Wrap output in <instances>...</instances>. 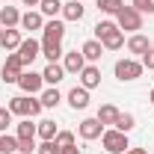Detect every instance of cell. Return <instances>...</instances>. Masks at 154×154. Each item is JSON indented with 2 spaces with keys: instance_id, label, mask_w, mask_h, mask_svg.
Returning <instances> with one entry per match:
<instances>
[{
  "instance_id": "cell-26",
  "label": "cell",
  "mask_w": 154,
  "mask_h": 154,
  "mask_svg": "<svg viewBox=\"0 0 154 154\" xmlns=\"http://www.w3.org/2000/svg\"><path fill=\"white\" fill-rule=\"evenodd\" d=\"M42 57L48 62H59L62 57V45H51V42H42Z\"/></svg>"
},
{
  "instance_id": "cell-20",
  "label": "cell",
  "mask_w": 154,
  "mask_h": 154,
  "mask_svg": "<svg viewBox=\"0 0 154 154\" xmlns=\"http://www.w3.org/2000/svg\"><path fill=\"white\" fill-rule=\"evenodd\" d=\"M86 15V6L80 3V0H68V3H62V18L65 21H80Z\"/></svg>"
},
{
  "instance_id": "cell-34",
  "label": "cell",
  "mask_w": 154,
  "mask_h": 154,
  "mask_svg": "<svg viewBox=\"0 0 154 154\" xmlns=\"http://www.w3.org/2000/svg\"><path fill=\"white\" fill-rule=\"evenodd\" d=\"M139 62H142V68H148V71H154V48H148L142 57H139Z\"/></svg>"
},
{
  "instance_id": "cell-38",
  "label": "cell",
  "mask_w": 154,
  "mask_h": 154,
  "mask_svg": "<svg viewBox=\"0 0 154 154\" xmlns=\"http://www.w3.org/2000/svg\"><path fill=\"white\" fill-rule=\"evenodd\" d=\"M148 101H151V107H154V89H151V95H148Z\"/></svg>"
},
{
  "instance_id": "cell-18",
  "label": "cell",
  "mask_w": 154,
  "mask_h": 154,
  "mask_svg": "<svg viewBox=\"0 0 154 154\" xmlns=\"http://www.w3.org/2000/svg\"><path fill=\"white\" fill-rule=\"evenodd\" d=\"M125 45H128V51H131L134 57H142V54H145V51L151 48V42H148V36H142V33H134V36L128 38Z\"/></svg>"
},
{
  "instance_id": "cell-31",
  "label": "cell",
  "mask_w": 154,
  "mask_h": 154,
  "mask_svg": "<svg viewBox=\"0 0 154 154\" xmlns=\"http://www.w3.org/2000/svg\"><path fill=\"white\" fill-rule=\"evenodd\" d=\"M36 154H62V148H59L54 139H45V142L36 148Z\"/></svg>"
},
{
  "instance_id": "cell-32",
  "label": "cell",
  "mask_w": 154,
  "mask_h": 154,
  "mask_svg": "<svg viewBox=\"0 0 154 154\" xmlns=\"http://www.w3.org/2000/svg\"><path fill=\"white\" fill-rule=\"evenodd\" d=\"M131 6H134L136 12H148V15H154V0H131Z\"/></svg>"
},
{
  "instance_id": "cell-2",
  "label": "cell",
  "mask_w": 154,
  "mask_h": 154,
  "mask_svg": "<svg viewBox=\"0 0 154 154\" xmlns=\"http://www.w3.org/2000/svg\"><path fill=\"white\" fill-rule=\"evenodd\" d=\"M9 110H12V116L33 119V116H38L45 107H42V101L33 98V95H18V98H9Z\"/></svg>"
},
{
  "instance_id": "cell-27",
  "label": "cell",
  "mask_w": 154,
  "mask_h": 154,
  "mask_svg": "<svg viewBox=\"0 0 154 154\" xmlns=\"http://www.w3.org/2000/svg\"><path fill=\"white\" fill-rule=\"evenodd\" d=\"M15 136H18V139H36V125H33L30 119H24L18 128H15Z\"/></svg>"
},
{
  "instance_id": "cell-15",
  "label": "cell",
  "mask_w": 154,
  "mask_h": 154,
  "mask_svg": "<svg viewBox=\"0 0 154 154\" xmlns=\"http://www.w3.org/2000/svg\"><path fill=\"white\" fill-rule=\"evenodd\" d=\"M0 27H3V30L21 27V12L15 6H0Z\"/></svg>"
},
{
  "instance_id": "cell-6",
  "label": "cell",
  "mask_w": 154,
  "mask_h": 154,
  "mask_svg": "<svg viewBox=\"0 0 154 154\" xmlns=\"http://www.w3.org/2000/svg\"><path fill=\"white\" fill-rule=\"evenodd\" d=\"M24 74V62H21L18 54H9L6 62H3V68H0V80L3 83H18V77Z\"/></svg>"
},
{
  "instance_id": "cell-7",
  "label": "cell",
  "mask_w": 154,
  "mask_h": 154,
  "mask_svg": "<svg viewBox=\"0 0 154 154\" xmlns=\"http://www.w3.org/2000/svg\"><path fill=\"white\" fill-rule=\"evenodd\" d=\"M15 54L21 57L24 68H27V65H33V59H36V57H42V42H38V38H33V36L24 38V42L18 45V51H15Z\"/></svg>"
},
{
  "instance_id": "cell-10",
  "label": "cell",
  "mask_w": 154,
  "mask_h": 154,
  "mask_svg": "<svg viewBox=\"0 0 154 154\" xmlns=\"http://www.w3.org/2000/svg\"><path fill=\"white\" fill-rule=\"evenodd\" d=\"M42 42H51V45H62V36H65V24L62 21H57V18H51L45 27H42Z\"/></svg>"
},
{
  "instance_id": "cell-14",
  "label": "cell",
  "mask_w": 154,
  "mask_h": 154,
  "mask_svg": "<svg viewBox=\"0 0 154 154\" xmlns=\"http://www.w3.org/2000/svg\"><path fill=\"white\" fill-rule=\"evenodd\" d=\"M62 77H65L62 62H48V65H45V71H42V80H45L48 86H57V83H62Z\"/></svg>"
},
{
  "instance_id": "cell-35",
  "label": "cell",
  "mask_w": 154,
  "mask_h": 154,
  "mask_svg": "<svg viewBox=\"0 0 154 154\" xmlns=\"http://www.w3.org/2000/svg\"><path fill=\"white\" fill-rule=\"evenodd\" d=\"M62 154H80V148H77V145H71V148H62Z\"/></svg>"
},
{
  "instance_id": "cell-22",
  "label": "cell",
  "mask_w": 154,
  "mask_h": 154,
  "mask_svg": "<svg viewBox=\"0 0 154 154\" xmlns=\"http://www.w3.org/2000/svg\"><path fill=\"white\" fill-rule=\"evenodd\" d=\"M59 134V128H57V122H51V119H45V122H38L36 125V136L45 142V139H57Z\"/></svg>"
},
{
  "instance_id": "cell-16",
  "label": "cell",
  "mask_w": 154,
  "mask_h": 154,
  "mask_svg": "<svg viewBox=\"0 0 154 154\" xmlns=\"http://www.w3.org/2000/svg\"><path fill=\"white\" fill-rule=\"evenodd\" d=\"M21 42H24L21 30H18V27H12V30H3V36H0V48L12 54V51H18V45H21Z\"/></svg>"
},
{
  "instance_id": "cell-30",
  "label": "cell",
  "mask_w": 154,
  "mask_h": 154,
  "mask_svg": "<svg viewBox=\"0 0 154 154\" xmlns=\"http://www.w3.org/2000/svg\"><path fill=\"white\" fill-rule=\"evenodd\" d=\"M54 142H57L59 148H71V145H74V134H71V131H59Z\"/></svg>"
},
{
  "instance_id": "cell-36",
  "label": "cell",
  "mask_w": 154,
  "mask_h": 154,
  "mask_svg": "<svg viewBox=\"0 0 154 154\" xmlns=\"http://www.w3.org/2000/svg\"><path fill=\"white\" fill-rule=\"evenodd\" d=\"M125 154H148V151H145V148H128Z\"/></svg>"
},
{
  "instance_id": "cell-40",
  "label": "cell",
  "mask_w": 154,
  "mask_h": 154,
  "mask_svg": "<svg viewBox=\"0 0 154 154\" xmlns=\"http://www.w3.org/2000/svg\"><path fill=\"white\" fill-rule=\"evenodd\" d=\"M15 154H24V151H15Z\"/></svg>"
},
{
  "instance_id": "cell-11",
  "label": "cell",
  "mask_w": 154,
  "mask_h": 154,
  "mask_svg": "<svg viewBox=\"0 0 154 154\" xmlns=\"http://www.w3.org/2000/svg\"><path fill=\"white\" fill-rule=\"evenodd\" d=\"M62 68H65V74H80L83 68H86V59L80 51H68V54H62Z\"/></svg>"
},
{
  "instance_id": "cell-17",
  "label": "cell",
  "mask_w": 154,
  "mask_h": 154,
  "mask_svg": "<svg viewBox=\"0 0 154 154\" xmlns=\"http://www.w3.org/2000/svg\"><path fill=\"white\" fill-rule=\"evenodd\" d=\"M45 27V15L42 12H36V9H27L24 15H21V30H42Z\"/></svg>"
},
{
  "instance_id": "cell-4",
  "label": "cell",
  "mask_w": 154,
  "mask_h": 154,
  "mask_svg": "<svg viewBox=\"0 0 154 154\" xmlns=\"http://www.w3.org/2000/svg\"><path fill=\"white\" fill-rule=\"evenodd\" d=\"M101 145L107 148V154H125L128 148H131L128 134H122V131H116V128H110V131L101 134Z\"/></svg>"
},
{
  "instance_id": "cell-28",
  "label": "cell",
  "mask_w": 154,
  "mask_h": 154,
  "mask_svg": "<svg viewBox=\"0 0 154 154\" xmlns=\"http://www.w3.org/2000/svg\"><path fill=\"white\" fill-rule=\"evenodd\" d=\"M18 151V136L0 134V154H15Z\"/></svg>"
},
{
  "instance_id": "cell-12",
  "label": "cell",
  "mask_w": 154,
  "mask_h": 154,
  "mask_svg": "<svg viewBox=\"0 0 154 154\" xmlns=\"http://www.w3.org/2000/svg\"><path fill=\"white\" fill-rule=\"evenodd\" d=\"M80 86L83 89H98L101 86V68L92 65V62H86V68L80 71Z\"/></svg>"
},
{
  "instance_id": "cell-33",
  "label": "cell",
  "mask_w": 154,
  "mask_h": 154,
  "mask_svg": "<svg viewBox=\"0 0 154 154\" xmlns=\"http://www.w3.org/2000/svg\"><path fill=\"white\" fill-rule=\"evenodd\" d=\"M9 125H12V110L9 107H0V134H6Z\"/></svg>"
},
{
  "instance_id": "cell-39",
  "label": "cell",
  "mask_w": 154,
  "mask_h": 154,
  "mask_svg": "<svg viewBox=\"0 0 154 154\" xmlns=\"http://www.w3.org/2000/svg\"><path fill=\"white\" fill-rule=\"evenodd\" d=\"M0 36H3V27H0Z\"/></svg>"
},
{
  "instance_id": "cell-19",
  "label": "cell",
  "mask_w": 154,
  "mask_h": 154,
  "mask_svg": "<svg viewBox=\"0 0 154 154\" xmlns=\"http://www.w3.org/2000/svg\"><path fill=\"white\" fill-rule=\"evenodd\" d=\"M68 104H71V110H86V107H89V89L74 86V89L68 92Z\"/></svg>"
},
{
  "instance_id": "cell-8",
  "label": "cell",
  "mask_w": 154,
  "mask_h": 154,
  "mask_svg": "<svg viewBox=\"0 0 154 154\" xmlns=\"http://www.w3.org/2000/svg\"><path fill=\"white\" fill-rule=\"evenodd\" d=\"M107 128L98 122V119H83L80 125H77V134H80V139H86V142H92V139H101V134H104Z\"/></svg>"
},
{
  "instance_id": "cell-13",
  "label": "cell",
  "mask_w": 154,
  "mask_h": 154,
  "mask_svg": "<svg viewBox=\"0 0 154 154\" xmlns=\"http://www.w3.org/2000/svg\"><path fill=\"white\" fill-rule=\"evenodd\" d=\"M80 54H83V59H86V62H92V65H95L98 59L104 57V45H101L98 38H89V42H83Z\"/></svg>"
},
{
  "instance_id": "cell-25",
  "label": "cell",
  "mask_w": 154,
  "mask_h": 154,
  "mask_svg": "<svg viewBox=\"0 0 154 154\" xmlns=\"http://www.w3.org/2000/svg\"><path fill=\"white\" fill-rule=\"evenodd\" d=\"M113 128H116V131H122V134H131V131L136 128V119L131 113H119V119H116Z\"/></svg>"
},
{
  "instance_id": "cell-41",
  "label": "cell",
  "mask_w": 154,
  "mask_h": 154,
  "mask_svg": "<svg viewBox=\"0 0 154 154\" xmlns=\"http://www.w3.org/2000/svg\"><path fill=\"white\" fill-rule=\"evenodd\" d=\"M80 3H83V0H80Z\"/></svg>"
},
{
  "instance_id": "cell-21",
  "label": "cell",
  "mask_w": 154,
  "mask_h": 154,
  "mask_svg": "<svg viewBox=\"0 0 154 154\" xmlns=\"http://www.w3.org/2000/svg\"><path fill=\"white\" fill-rule=\"evenodd\" d=\"M119 113H122V110H119L116 104H101V110H98V116H95V119L101 122V125H104V128H110V125H116Z\"/></svg>"
},
{
  "instance_id": "cell-9",
  "label": "cell",
  "mask_w": 154,
  "mask_h": 154,
  "mask_svg": "<svg viewBox=\"0 0 154 154\" xmlns=\"http://www.w3.org/2000/svg\"><path fill=\"white\" fill-rule=\"evenodd\" d=\"M18 86L24 89V95H38L42 86H45V80H42L38 71H24V74L18 77Z\"/></svg>"
},
{
  "instance_id": "cell-3",
  "label": "cell",
  "mask_w": 154,
  "mask_h": 154,
  "mask_svg": "<svg viewBox=\"0 0 154 154\" xmlns=\"http://www.w3.org/2000/svg\"><path fill=\"white\" fill-rule=\"evenodd\" d=\"M116 24H119V30L122 33H139L142 30V12H136L134 6H122L119 12H116Z\"/></svg>"
},
{
  "instance_id": "cell-5",
  "label": "cell",
  "mask_w": 154,
  "mask_h": 154,
  "mask_svg": "<svg viewBox=\"0 0 154 154\" xmlns=\"http://www.w3.org/2000/svg\"><path fill=\"white\" fill-rule=\"evenodd\" d=\"M113 71H116V77H119L122 83H131V80H136V77H142L145 68H142V62H139V59L125 57V59H119V62H116Z\"/></svg>"
},
{
  "instance_id": "cell-24",
  "label": "cell",
  "mask_w": 154,
  "mask_h": 154,
  "mask_svg": "<svg viewBox=\"0 0 154 154\" xmlns=\"http://www.w3.org/2000/svg\"><path fill=\"white\" fill-rule=\"evenodd\" d=\"M38 12L48 15V18H57V15H62V0H42L38 3Z\"/></svg>"
},
{
  "instance_id": "cell-1",
  "label": "cell",
  "mask_w": 154,
  "mask_h": 154,
  "mask_svg": "<svg viewBox=\"0 0 154 154\" xmlns=\"http://www.w3.org/2000/svg\"><path fill=\"white\" fill-rule=\"evenodd\" d=\"M95 38L104 45V51H122L125 48V33L119 30L116 21H98L95 24Z\"/></svg>"
},
{
  "instance_id": "cell-37",
  "label": "cell",
  "mask_w": 154,
  "mask_h": 154,
  "mask_svg": "<svg viewBox=\"0 0 154 154\" xmlns=\"http://www.w3.org/2000/svg\"><path fill=\"white\" fill-rule=\"evenodd\" d=\"M21 3H24V6H38L42 0H21Z\"/></svg>"
},
{
  "instance_id": "cell-29",
  "label": "cell",
  "mask_w": 154,
  "mask_h": 154,
  "mask_svg": "<svg viewBox=\"0 0 154 154\" xmlns=\"http://www.w3.org/2000/svg\"><path fill=\"white\" fill-rule=\"evenodd\" d=\"M95 6L101 12H107V15H116V12L125 6V0H95Z\"/></svg>"
},
{
  "instance_id": "cell-23",
  "label": "cell",
  "mask_w": 154,
  "mask_h": 154,
  "mask_svg": "<svg viewBox=\"0 0 154 154\" xmlns=\"http://www.w3.org/2000/svg\"><path fill=\"white\" fill-rule=\"evenodd\" d=\"M38 101H42V107H48V110H54L59 101H62V95H59L57 86H51V89H45L42 95H38Z\"/></svg>"
}]
</instances>
